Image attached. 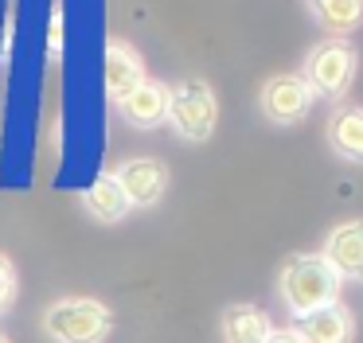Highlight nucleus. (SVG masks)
Returning <instances> with one entry per match:
<instances>
[{
	"instance_id": "nucleus-17",
	"label": "nucleus",
	"mask_w": 363,
	"mask_h": 343,
	"mask_svg": "<svg viewBox=\"0 0 363 343\" xmlns=\"http://www.w3.org/2000/svg\"><path fill=\"white\" fill-rule=\"evenodd\" d=\"M266 343H301V335L293 332V327H274V332H269V339Z\"/></svg>"
},
{
	"instance_id": "nucleus-8",
	"label": "nucleus",
	"mask_w": 363,
	"mask_h": 343,
	"mask_svg": "<svg viewBox=\"0 0 363 343\" xmlns=\"http://www.w3.org/2000/svg\"><path fill=\"white\" fill-rule=\"evenodd\" d=\"M293 332L301 335V343H352L355 339V316L336 300V304H328V308L297 316Z\"/></svg>"
},
{
	"instance_id": "nucleus-1",
	"label": "nucleus",
	"mask_w": 363,
	"mask_h": 343,
	"mask_svg": "<svg viewBox=\"0 0 363 343\" xmlns=\"http://www.w3.org/2000/svg\"><path fill=\"white\" fill-rule=\"evenodd\" d=\"M340 273L324 262L320 254H293L281 265V277H277V293L281 304L293 316H308L316 308H328L340 300Z\"/></svg>"
},
{
	"instance_id": "nucleus-7",
	"label": "nucleus",
	"mask_w": 363,
	"mask_h": 343,
	"mask_svg": "<svg viewBox=\"0 0 363 343\" xmlns=\"http://www.w3.org/2000/svg\"><path fill=\"white\" fill-rule=\"evenodd\" d=\"M320 257L344 277H355L363 281V218H352V223H340L328 230L324 238V249Z\"/></svg>"
},
{
	"instance_id": "nucleus-14",
	"label": "nucleus",
	"mask_w": 363,
	"mask_h": 343,
	"mask_svg": "<svg viewBox=\"0 0 363 343\" xmlns=\"http://www.w3.org/2000/svg\"><path fill=\"white\" fill-rule=\"evenodd\" d=\"M308 8H313L316 23L332 31V39L352 35L363 23V0H308Z\"/></svg>"
},
{
	"instance_id": "nucleus-13",
	"label": "nucleus",
	"mask_w": 363,
	"mask_h": 343,
	"mask_svg": "<svg viewBox=\"0 0 363 343\" xmlns=\"http://www.w3.org/2000/svg\"><path fill=\"white\" fill-rule=\"evenodd\" d=\"M274 324L254 304H230L223 312V343H266Z\"/></svg>"
},
{
	"instance_id": "nucleus-3",
	"label": "nucleus",
	"mask_w": 363,
	"mask_h": 343,
	"mask_svg": "<svg viewBox=\"0 0 363 343\" xmlns=\"http://www.w3.org/2000/svg\"><path fill=\"white\" fill-rule=\"evenodd\" d=\"M168 125L180 140L188 145H203L211 140L215 121H219V101H215V90L203 82V78H184L180 86H172L168 94Z\"/></svg>"
},
{
	"instance_id": "nucleus-11",
	"label": "nucleus",
	"mask_w": 363,
	"mask_h": 343,
	"mask_svg": "<svg viewBox=\"0 0 363 343\" xmlns=\"http://www.w3.org/2000/svg\"><path fill=\"white\" fill-rule=\"evenodd\" d=\"M82 207H86V215L94 218V223H106V226L121 223V218L133 210V207H129V199H125V191H121V184L113 179V172L98 176L94 184L82 191Z\"/></svg>"
},
{
	"instance_id": "nucleus-6",
	"label": "nucleus",
	"mask_w": 363,
	"mask_h": 343,
	"mask_svg": "<svg viewBox=\"0 0 363 343\" xmlns=\"http://www.w3.org/2000/svg\"><path fill=\"white\" fill-rule=\"evenodd\" d=\"M113 179L121 184L129 207H157L168 191V164L157 156H133L113 172Z\"/></svg>"
},
{
	"instance_id": "nucleus-2",
	"label": "nucleus",
	"mask_w": 363,
	"mask_h": 343,
	"mask_svg": "<svg viewBox=\"0 0 363 343\" xmlns=\"http://www.w3.org/2000/svg\"><path fill=\"white\" fill-rule=\"evenodd\" d=\"M40 324L51 343H106L113 332V312L94 296H63L43 308Z\"/></svg>"
},
{
	"instance_id": "nucleus-10",
	"label": "nucleus",
	"mask_w": 363,
	"mask_h": 343,
	"mask_svg": "<svg viewBox=\"0 0 363 343\" xmlns=\"http://www.w3.org/2000/svg\"><path fill=\"white\" fill-rule=\"evenodd\" d=\"M168 94H172V86L157 82V78H145L129 98L118 101V109L133 129H152V125H160L168 117Z\"/></svg>"
},
{
	"instance_id": "nucleus-15",
	"label": "nucleus",
	"mask_w": 363,
	"mask_h": 343,
	"mask_svg": "<svg viewBox=\"0 0 363 343\" xmlns=\"http://www.w3.org/2000/svg\"><path fill=\"white\" fill-rule=\"evenodd\" d=\"M20 293V277H16V265H12L9 254H0V312H9L16 304Z\"/></svg>"
},
{
	"instance_id": "nucleus-9",
	"label": "nucleus",
	"mask_w": 363,
	"mask_h": 343,
	"mask_svg": "<svg viewBox=\"0 0 363 343\" xmlns=\"http://www.w3.org/2000/svg\"><path fill=\"white\" fill-rule=\"evenodd\" d=\"M145 78L149 74H145L141 55L129 43H121V39H110V43H106V94H110L113 101H121V98H129Z\"/></svg>"
},
{
	"instance_id": "nucleus-16",
	"label": "nucleus",
	"mask_w": 363,
	"mask_h": 343,
	"mask_svg": "<svg viewBox=\"0 0 363 343\" xmlns=\"http://www.w3.org/2000/svg\"><path fill=\"white\" fill-rule=\"evenodd\" d=\"M67 43V28H63V12L51 16V28H48V55L51 59H59V51H63Z\"/></svg>"
},
{
	"instance_id": "nucleus-4",
	"label": "nucleus",
	"mask_w": 363,
	"mask_h": 343,
	"mask_svg": "<svg viewBox=\"0 0 363 343\" xmlns=\"http://www.w3.org/2000/svg\"><path fill=\"white\" fill-rule=\"evenodd\" d=\"M355 67H359V51L347 39H324L308 51L305 59V82L313 86V94L324 98H344L355 82Z\"/></svg>"
},
{
	"instance_id": "nucleus-12",
	"label": "nucleus",
	"mask_w": 363,
	"mask_h": 343,
	"mask_svg": "<svg viewBox=\"0 0 363 343\" xmlns=\"http://www.w3.org/2000/svg\"><path fill=\"white\" fill-rule=\"evenodd\" d=\"M328 145L340 160L363 164V106H340L328 117Z\"/></svg>"
},
{
	"instance_id": "nucleus-18",
	"label": "nucleus",
	"mask_w": 363,
	"mask_h": 343,
	"mask_svg": "<svg viewBox=\"0 0 363 343\" xmlns=\"http://www.w3.org/2000/svg\"><path fill=\"white\" fill-rule=\"evenodd\" d=\"M0 343H9V335H0Z\"/></svg>"
},
{
	"instance_id": "nucleus-5",
	"label": "nucleus",
	"mask_w": 363,
	"mask_h": 343,
	"mask_svg": "<svg viewBox=\"0 0 363 343\" xmlns=\"http://www.w3.org/2000/svg\"><path fill=\"white\" fill-rule=\"evenodd\" d=\"M313 86L305 82L301 74H274L262 82L258 90V106L262 113H266V121L274 125H297L308 117V109H313Z\"/></svg>"
}]
</instances>
